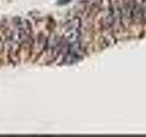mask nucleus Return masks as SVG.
Here are the masks:
<instances>
[{
	"mask_svg": "<svg viewBox=\"0 0 146 137\" xmlns=\"http://www.w3.org/2000/svg\"><path fill=\"white\" fill-rule=\"evenodd\" d=\"M110 9L112 17L114 34L123 27V0H110Z\"/></svg>",
	"mask_w": 146,
	"mask_h": 137,
	"instance_id": "obj_1",
	"label": "nucleus"
},
{
	"mask_svg": "<svg viewBox=\"0 0 146 137\" xmlns=\"http://www.w3.org/2000/svg\"><path fill=\"white\" fill-rule=\"evenodd\" d=\"M81 21L79 17H74L67 23L64 39L68 45L80 43Z\"/></svg>",
	"mask_w": 146,
	"mask_h": 137,
	"instance_id": "obj_2",
	"label": "nucleus"
}]
</instances>
